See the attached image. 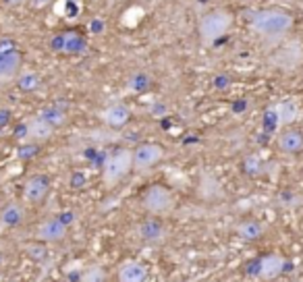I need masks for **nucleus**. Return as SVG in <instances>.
Here are the masks:
<instances>
[{
  "mask_svg": "<svg viewBox=\"0 0 303 282\" xmlns=\"http://www.w3.org/2000/svg\"><path fill=\"white\" fill-rule=\"evenodd\" d=\"M293 27V17L282 8L256 10L250 21V30L264 40H278Z\"/></svg>",
  "mask_w": 303,
  "mask_h": 282,
  "instance_id": "f257e3e1",
  "label": "nucleus"
},
{
  "mask_svg": "<svg viewBox=\"0 0 303 282\" xmlns=\"http://www.w3.org/2000/svg\"><path fill=\"white\" fill-rule=\"evenodd\" d=\"M131 170H133V150L118 148L106 158L104 168H102V180L106 187H114Z\"/></svg>",
  "mask_w": 303,
  "mask_h": 282,
  "instance_id": "f03ea898",
  "label": "nucleus"
},
{
  "mask_svg": "<svg viewBox=\"0 0 303 282\" xmlns=\"http://www.w3.org/2000/svg\"><path fill=\"white\" fill-rule=\"evenodd\" d=\"M230 25H232L230 12H226L222 8L210 10V12H206L200 21V36L206 44H214V42H218L222 36L228 34Z\"/></svg>",
  "mask_w": 303,
  "mask_h": 282,
  "instance_id": "7ed1b4c3",
  "label": "nucleus"
},
{
  "mask_svg": "<svg viewBox=\"0 0 303 282\" xmlns=\"http://www.w3.org/2000/svg\"><path fill=\"white\" fill-rule=\"evenodd\" d=\"M142 206L152 216H164L174 208V195L164 185H152L142 195Z\"/></svg>",
  "mask_w": 303,
  "mask_h": 282,
  "instance_id": "20e7f679",
  "label": "nucleus"
},
{
  "mask_svg": "<svg viewBox=\"0 0 303 282\" xmlns=\"http://www.w3.org/2000/svg\"><path fill=\"white\" fill-rule=\"evenodd\" d=\"M21 64H23V56L15 46V42L6 38L0 40V83L15 79L21 70Z\"/></svg>",
  "mask_w": 303,
  "mask_h": 282,
  "instance_id": "39448f33",
  "label": "nucleus"
},
{
  "mask_svg": "<svg viewBox=\"0 0 303 282\" xmlns=\"http://www.w3.org/2000/svg\"><path fill=\"white\" fill-rule=\"evenodd\" d=\"M164 158V148L158 144H142L133 150V170L146 172Z\"/></svg>",
  "mask_w": 303,
  "mask_h": 282,
  "instance_id": "423d86ee",
  "label": "nucleus"
},
{
  "mask_svg": "<svg viewBox=\"0 0 303 282\" xmlns=\"http://www.w3.org/2000/svg\"><path fill=\"white\" fill-rule=\"evenodd\" d=\"M50 48L62 54H81L86 52V40L77 32H62L50 40Z\"/></svg>",
  "mask_w": 303,
  "mask_h": 282,
  "instance_id": "0eeeda50",
  "label": "nucleus"
},
{
  "mask_svg": "<svg viewBox=\"0 0 303 282\" xmlns=\"http://www.w3.org/2000/svg\"><path fill=\"white\" fill-rule=\"evenodd\" d=\"M50 191V178L46 174H34L23 185V200L27 204H42Z\"/></svg>",
  "mask_w": 303,
  "mask_h": 282,
  "instance_id": "6e6552de",
  "label": "nucleus"
},
{
  "mask_svg": "<svg viewBox=\"0 0 303 282\" xmlns=\"http://www.w3.org/2000/svg\"><path fill=\"white\" fill-rule=\"evenodd\" d=\"M254 266H256V270H252L250 274H256V276L264 278V280L278 278V276L286 270V268H288L286 260H282L280 256H268V258H262V260H258Z\"/></svg>",
  "mask_w": 303,
  "mask_h": 282,
  "instance_id": "1a4fd4ad",
  "label": "nucleus"
},
{
  "mask_svg": "<svg viewBox=\"0 0 303 282\" xmlns=\"http://www.w3.org/2000/svg\"><path fill=\"white\" fill-rule=\"evenodd\" d=\"M137 236L146 243H162L166 238V226L160 218H148L137 224Z\"/></svg>",
  "mask_w": 303,
  "mask_h": 282,
  "instance_id": "9d476101",
  "label": "nucleus"
},
{
  "mask_svg": "<svg viewBox=\"0 0 303 282\" xmlns=\"http://www.w3.org/2000/svg\"><path fill=\"white\" fill-rule=\"evenodd\" d=\"M66 230H68V226H64V224L54 216V218H48L44 222H40V226L36 230V236L40 238V241H44V243H58L66 236Z\"/></svg>",
  "mask_w": 303,
  "mask_h": 282,
  "instance_id": "9b49d317",
  "label": "nucleus"
},
{
  "mask_svg": "<svg viewBox=\"0 0 303 282\" xmlns=\"http://www.w3.org/2000/svg\"><path fill=\"white\" fill-rule=\"evenodd\" d=\"M276 146L282 154H299L303 150V131L295 126H284L276 139Z\"/></svg>",
  "mask_w": 303,
  "mask_h": 282,
  "instance_id": "f8f14e48",
  "label": "nucleus"
},
{
  "mask_svg": "<svg viewBox=\"0 0 303 282\" xmlns=\"http://www.w3.org/2000/svg\"><path fill=\"white\" fill-rule=\"evenodd\" d=\"M54 133V126H50L46 120H42L40 116L32 118L30 122L23 124V139L34 141V144H40V141H48Z\"/></svg>",
  "mask_w": 303,
  "mask_h": 282,
  "instance_id": "ddd939ff",
  "label": "nucleus"
},
{
  "mask_svg": "<svg viewBox=\"0 0 303 282\" xmlns=\"http://www.w3.org/2000/svg\"><path fill=\"white\" fill-rule=\"evenodd\" d=\"M148 280V268L142 262H122L118 266V282H146Z\"/></svg>",
  "mask_w": 303,
  "mask_h": 282,
  "instance_id": "4468645a",
  "label": "nucleus"
},
{
  "mask_svg": "<svg viewBox=\"0 0 303 282\" xmlns=\"http://www.w3.org/2000/svg\"><path fill=\"white\" fill-rule=\"evenodd\" d=\"M25 220V210L19 202H10L0 210V226L2 228H17Z\"/></svg>",
  "mask_w": 303,
  "mask_h": 282,
  "instance_id": "2eb2a0df",
  "label": "nucleus"
},
{
  "mask_svg": "<svg viewBox=\"0 0 303 282\" xmlns=\"http://www.w3.org/2000/svg\"><path fill=\"white\" fill-rule=\"evenodd\" d=\"M131 118V110L125 104H110L104 112H102V120L108 126H114V129H120L125 126Z\"/></svg>",
  "mask_w": 303,
  "mask_h": 282,
  "instance_id": "dca6fc26",
  "label": "nucleus"
},
{
  "mask_svg": "<svg viewBox=\"0 0 303 282\" xmlns=\"http://www.w3.org/2000/svg\"><path fill=\"white\" fill-rule=\"evenodd\" d=\"M272 112L276 116V122L278 126H288L299 114V106L293 102V100H280L278 104L272 106Z\"/></svg>",
  "mask_w": 303,
  "mask_h": 282,
  "instance_id": "f3484780",
  "label": "nucleus"
},
{
  "mask_svg": "<svg viewBox=\"0 0 303 282\" xmlns=\"http://www.w3.org/2000/svg\"><path fill=\"white\" fill-rule=\"evenodd\" d=\"M38 116L42 118V120H46L50 126H54V129H58V126H62V124L66 122V112H64L58 104H50V106H46Z\"/></svg>",
  "mask_w": 303,
  "mask_h": 282,
  "instance_id": "a211bd4d",
  "label": "nucleus"
},
{
  "mask_svg": "<svg viewBox=\"0 0 303 282\" xmlns=\"http://www.w3.org/2000/svg\"><path fill=\"white\" fill-rule=\"evenodd\" d=\"M15 79H17V88L25 94H32L42 86V79H40L36 70H19V75Z\"/></svg>",
  "mask_w": 303,
  "mask_h": 282,
  "instance_id": "6ab92c4d",
  "label": "nucleus"
},
{
  "mask_svg": "<svg viewBox=\"0 0 303 282\" xmlns=\"http://www.w3.org/2000/svg\"><path fill=\"white\" fill-rule=\"evenodd\" d=\"M237 234L245 241H258V238L264 234V226L258 220H243L237 226Z\"/></svg>",
  "mask_w": 303,
  "mask_h": 282,
  "instance_id": "aec40b11",
  "label": "nucleus"
},
{
  "mask_svg": "<svg viewBox=\"0 0 303 282\" xmlns=\"http://www.w3.org/2000/svg\"><path fill=\"white\" fill-rule=\"evenodd\" d=\"M127 88H129V92H133V94H144V92H148V90L152 88V79H150L146 73H135V75L129 77Z\"/></svg>",
  "mask_w": 303,
  "mask_h": 282,
  "instance_id": "412c9836",
  "label": "nucleus"
},
{
  "mask_svg": "<svg viewBox=\"0 0 303 282\" xmlns=\"http://www.w3.org/2000/svg\"><path fill=\"white\" fill-rule=\"evenodd\" d=\"M79 282H106V272L100 266H90L86 268L79 276Z\"/></svg>",
  "mask_w": 303,
  "mask_h": 282,
  "instance_id": "4be33fe9",
  "label": "nucleus"
},
{
  "mask_svg": "<svg viewBox=\"0 0 303 282\" xmlns=\"http://www.w3.org/2000/svg\"><path fill=\"white\" fill-rule=\"evenodd\" d=\"M104 27H106V25H104V21H102V19H92V21H90V32H92V34H96V36L102 34V32H104Z\"/></svg>",
  "mask_w": 303,
  "mask_h": 282,
  "instance_id": "5701e85b",
  "label": "nucleus"
},
{
  "mask_svg": "<svg viewBox=\"0 0 303 282\" xmlns=\"http://www.w3.org/2000/svg\"><path fill=\"white\" fill-rule=\"evenodd\" d=\"M62 224H64V226H68V224H73L75 222V214H73V212L71 210H66V212H60V214L56 216Z\"/></svg>",
  "mask_w": 303,
  "mask_h": 282,
  "instance_id": "b1692460",
  "label": "nucleus"
},
{
  "mask_svg": "<svg viewBox=\"0 0 303 282\" xmlns=\"http://www.w3.org/2000/svg\"><path fill=\"white\" fill-rule=\"evenodd\" d=\"M228 83H230V79H228L226 75H218V77L214 79V88H216V90H226Z\"/></svg>",
  "mask_w": 303,
  "mask_h": 282,
  "instance_id": "393cba45",
  "label": "nucleus"
},
{
  "mask_svg": "<svg viewBox=\"0 0 303 282\" xmlns=\"http://www.w3.org/2000/svg\"><path fill=\"white\" fill-rule=\"evenodd\" d=\"M86 185V176L81 174V172H75L73 176H71V187H75V189H81Z\"/></svg>",
  "mask_w": 303,
  "mask_h": 282,
  "instance_id": "a878e982",
  "label": "nucleus"
},
{
  "mask_svg": "<svg viewBox=\"0 0 303 282\" xmlns=\"http://www.w3.org/2000/svg\"><path fill=\"white\" fill-rule=\"evenodd\" d=\"M54 0H30V4L36 8V10H42V8H48Z\"/></svg>",
  "mask_w": 303,
  "mask_h": 282,
  "instance_id": "bb28decb",
  "label": "nucleus"
},
{
  "mask_svg": "<svg viewBox=\"0 0 303 282\" xmlns=\"http://www.w3.org/2000/svg\"><path fill=\"white\" fill-rule=\"evenodd\" d=\"M36 150H38V146L34 144V146H27V148H23L21 152V158H30V156H34V154H36Z\"/></svg>",
  "mask_w": 303,
  "mask_h": 282,
  "instance_id": "cd10ccee",
  "label": "nucleus"
},
{
  "mask_svg": "<svg viewBox=\"0 0 303 282\" xmlns=\"http://www.w3.org/2000/svg\"><path fill=\"white\" fill-rule=\"evenodd\" d=\"M4 4H8V6H19V4H23V2H27V0H2Z\"/></svg>",
  "mask_w": 303,
  "mask_h": 282,
  "instance_id": "c85d7f7f",
  "label": "nucleus"
},
{
  "mask_svg": "<svg viewBox=\"0 0 303 282\" xmlns=\"http://www.w3.org/2000/svg\"><path fill=\"white\" fill-rule=\"evenodd\" d=\"M243 108H245V100H241V104L235 106V110H243Z\"/></svg>",
  "mask_w": 303,
  "mask_h": 282,
  "instance_id": "c756f323",
  "label": "nucleus"
},
{
  "mask_svg": "<svg viewBox=\"0 0 303 282\" xmlns=\"http://www.w3.org/2000/svg\"><path fill=\"white\" fill-rule=\"evenodd\" d=\"M64 2H73V4H79V0H64Z\"/></svg>",
  "mask_w": 303,
  "mask_h": 282,
  "instance_id": "7c9ffc66",
  "label": "nucleus"
}]
</instances>
